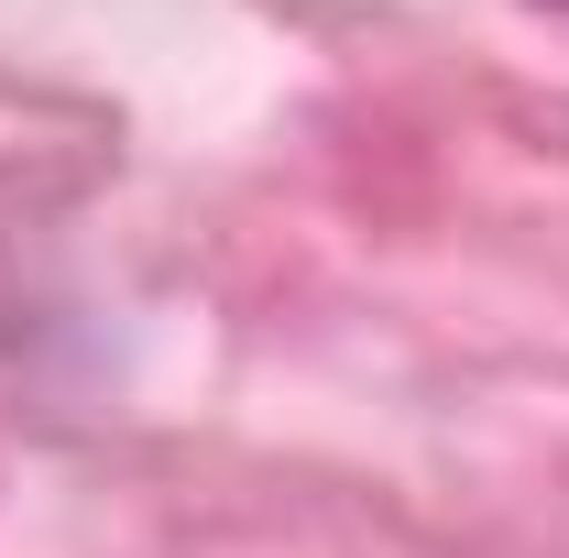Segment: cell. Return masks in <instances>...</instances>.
Returning a JSON list of instances; mask_svg holds the SVG:
<instances>
[{
    "label": "cell",
    "mask_w": 569,
    "mask_h": 558,
    "mask_svg": "<svg viewBox=\"0 0 569 558\" xmlns=\"http://www.w3.org/2000/svg\"><path fill=\"white\" fill-rule=\"evenodd\" d=\"M559 11H569V0H559Z\"/></svg>",
    "instance_id": "obj_1"
}]
</instances>
